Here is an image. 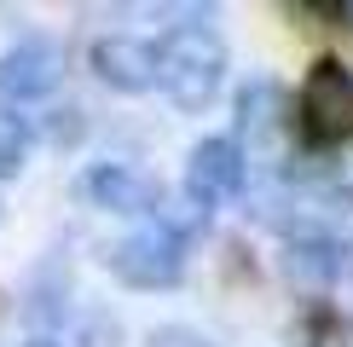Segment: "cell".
Masks as SVG:
<instances>
[{
  "label": "cell",
  "mask_w": 353,
  "mask_h": 347,
  "mask_svg": "<svg viewBox=\"0 0 353 347\" xmlns=\"http://www.w3.org/2000/svg\"><path fill=\"white\" fill-rule=\"evenodd\" d=\"M157 87L180 110H203L226 81V41L209 23H180L157 41Z\"/></svg>",
  "instance_id": "1"
},
{
  "label": "cell",
  "mask_w": 353,
  "mask_h": 347,
  "mask_svg": "<svg viewBox=\"0 0 353 347\" xmlns=\"http://www.w3.org/2000/svg\"><path fill=\"white\" fill-rule=\"evenodd\" d=\"M238 156L243 168L278 174L290 162V145H296V116H290V98L278 81H249L238 93Z\"/></svg>",
  "instance_id": "2"
},
{
  "label": "cell",
  "mask_w": 353,
  "mask_h": 347,
  "mask_svg": "<svg viewBox=\"0 0 353 347\" xmlns=\"http://www.w3.org/2000/svg\"><path fill=\"white\" fill-rule=\"evenodd\" d=\"M296 134L307 145H342L353 139V70L342 58H319L313 70L301 76V93H296Z\"/></svg>",
  "instance_id": "3"
},
{
  "label": "cell",
  "mask_w": 353,
  "mask_h": 347,
  "mask_svg": "<svg viewBox=\"0 0 353 347\" xmlns=\"http://www.w3.org/2000/svg\"><path fill=\"white\" fill-rule=\"evenodd\" d=\"M105 266L128 289H174L185 278V243L168 220H151V226L128 231V238H116L105 249Z\"/></svg>",
  "instance_id": "4"
},
{
  "label": "cell",
  "mask_w": 353,
  "mask_h": 347,
  "mask_svg": "<svg viewBox=\"0 0 353 347\" xmlns=\"http://www.w3.org/2000/svg\"><path fill=\"white\" fill-rule=\"evenodd\" d=\"M58 81H64V47L58 41L29 35L0 52V105H35V98L58 93Z\"/></svg>",
  "instance_id": "5"
},
{
  "label": "cell",
  "mask_w": 353,
  "mask_h": 347,
  "mask_svg": "<svg viewBox=\"0 0 353 347\" xmlns=\"http://www.w3.org/2000/svg\"><path fill=\"white\" fill-rule=\"evenodd\" d=\"M243 191V156L232 139H197L185 156V197L197 214H209L214 202H232Z\"/></svg>",
  "instance_id": "6"
},
{
  "label": "cell",
  "mask_w": 353,
  "mask_h": 347,
  "mask_svg": "<svg viewBox=\"0 0 353 347\" xmlns=\"http://www.w3.org/2000/svg\"><path fill=\"white\" fill-rule=\"evenodd\" d=\"M81 197L93 202L99 214H122V220L163 209V185L145 180V174L128 168V162H93V168L81 174Z\"/></svg>",
  "instance_id": "7"
},
{
  "label": "cell",
  "mask_w": 353,
  "mask_h": 347,
  "mask_svg": "<svg viewBox=\"0 0 353 347\" xmlns=\"http://www.w3.org/2000/svg\"><path fill=\"white\" fill-rule=\"evenodd\" d=\"M93 76L116 93H151L157 87V52L139 35H105L93 41Z\"/></svg>",
  "instance_id": "8"
},
{
  "label": "cell",
  "mask_w": 353,
  "mask_h": 347,
  "mask_svg": "<svg viewBox=\"0 0 353 347\" xmlns=\"http://www.w3.org/2000/svg\"><path fill=\"white\" fill-rule=\"evenodd\" d=\"M284 272H290V278H301V284H330L336 272H342V255H336L330 238H290Z\"/></svg>",
  "instance_id": "9"
},
{
  "label": "cell",
  "mask_w": 353,
  "mask_h": 347,
  "mask_svg": "<svg viewBox=\"0 0 353 347\" xmlns=\"http://www.w3.org/2000/svg\"><path fill=\"white\" fill-rule=\"evenodd\" d=\"M29 162V139H23V127L12 122V116H0V180H18Z\"/></svg>",
  "instance_id": "10"
},
{
  "label": "cell",
  "mask_w": 353,
  "mask_h": 347,
  "mask_svg": "<svg viewBox=\"0 0 353 347\" xmlns=\"http://www.w3.org/2000/svg\"><path fill=\"white\" fill-rule=\"evenodd\" d=\"M307 347H353V318H342V313H319Z\"/></svg>",
  "instance_id": "11"
},
{
  "label": "cell",
  "mask_w": 353,
  "mask_h": 347,
  "mask_svg": "<svg viewBox=\"0 0 353 347\" xmlns=\"http://www.w3.org/2000/svg\"><path fill=\"white\" fill-rule=\"evenodd\" d=\"M76 341L81 347H122V324H116L110 313H87L81 330H76Z\"/></svg>",
  "instance_id": "12"
},
{
  "label": "cell",
  "mask_w": 353,
  "mask_h": 347,
  "mask_svg": "<svg viewBox=\"0 0 353 347\" xmlns=\"http://www.w3.org/2000/svg\"><path fill=\"white\" fill-rule=\"evenodd\" d=\"M145 347H214L203 330H185V324H163V330H151L145 336Z\"/></svg>",
  "instance_id": "13"
},
{
  "label": "cell",
  "mask_w": 353,
  "mask_h": 347,
  "mask_svg": "<svg viewBox=\"0 0 353 347\" xmlns=\"http://www.w3.org/2000/svg\"><path fill=\"white\" fill-rule=\"evenodd\" d=\"M81 134H87L81 110H52V122H47V139H52V145H76Z\"/></svg>",
  "instance_id": "14"
},
{
  "label": "cell",
  "mask_w": 353,
  "mask_h": 347,
  "mask_svg": "<svg viewBox=\"0 0 353 347\" xmlns=\"http://www.w3.org/2000/svg\"><path fill=\"white\" fill-rule=\"evenodd\" d=\"M336 18H347V23H353V0H342V6H336Z\"/></svg>",
  "instance_id": "15"
},
{
  "label": "cell",
  "mask_w": 353,
  "mask_h": 347,
  "mask_svg": "<svg viewBox=\"0 0 353 347\" xmlns=\"http://www.w3.org/2000/svg\"><path fill=\"white\" fill-rule=\"evenodd\" d=\"M23 347H58V341H47V336H35V341H23Z\"/></svg>",
  "instance_id": "16"
},
{
  "label": "cell",
  "mask_w": 353,
  "mask_h": 347,
  "mask_svg": "<svg viewBox=\"0 0 353 347\" xmlns=\"http://www.w3.org/2000/svg\"><path fill=\"white\" fill-rule=\"evenodd\" d=\"M347 278H353V255H347Z\"/></svg>",
  "instance_id": "17"
}]
</instances>
